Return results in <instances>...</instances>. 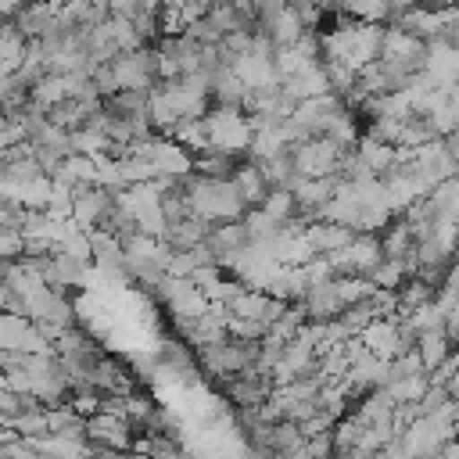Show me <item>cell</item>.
<instances>
[{
  "label": "cell",
  "mask_w": 459,
  "mask_h": 459,
  "mask_svg": "<svg viewBox=\"0 0 459 459\" xmlns=\"http://www.w3.org/2000/svg\"><path fill=\"white\" fill-rule=\"evenodd\" d=\"M258 32H265V36H269V39L276 43V50H283V47H294V43H298V39H301V36L308 32V25H305V22L298 18V11H294V7L287 4V7L280 11V14L265 18Z\"/></svg>",
  "instance_id": "4"
},
{
  "label": "cell",
  "mask_w": 459,
  "mask_h": 459,
  "mask_svg": "<svg viewBox=\"0 0 459 459\" xmlns=\"http://www.w3.org/2000/svg\"><path fill=\"white\" fill-rule=\"evenodd\" d=\"M305 237H308V244H312L316 255H333V251L348 247V244L359 237V230H355V226H344V222H326V219H319V222H308Z\"/></svg>",
  "instance_id": "2"
},
{
  "label": "cell",
  "mask_w": 459,
  "mask_h": 459,
  "mask_svg": "<svg viewBox=\"0 0 459 459\" xmlns=\"http://www.w3.org/2000/svg\"><path fill=\"white\" fill-rule=\"evenodd\" d=\"M183 0H161V7H179Z\"/></svg>",
  "instance_id": "10"
},
{
  "label": "cell",
  "mask_w": 459,
  "mask_h": 459,
  "mask_svg": "<svg viewBox=\"0 0 459 459\" xmlns=\"http://www.w3.org/2000/svg\"><path fill=\"white\" fill-rule=\"evenodd\" d=\"M294 11H298V18L308 25V29H316L319 25V18H323V7H319V0H287Z\"/></svg>",
  "instance_id": "8"
},
{
  "label": "cell",
  "mask_w": 459,
  "mask_h": 459,
  "mask_svg": "<svg viewBox=\"0 0 459 459\" xmlns=\"http://www.w3.org/2000/svg\"><path fill=\"white\" fill-rule=\"evenodd\" d=\"M251 244L247 237V226L244 219H233V222H215L212 233H208V247L219 255V265H226V258H233L237 251H244Z\"/></svg>",
  "instance_id": "3"
},
{
  "label": "cell",
  "mask_w": 459,
  "mask_h": 459,
  "mask_svg": "<svg viewBox=\"0 0 459 459\" xmlns=\"http://www.w3.org/2000/svg\"><path fill=\"white\" fill-rule=\"evenodd\" d=\"M233 183L240 186V194H244L247 208H262V204H265V197L273 194V183H269V176H265L262 161H258V158H251V154H247V158L237 165Z\"/></svg>",
  "instance_id": "1"
},
{
  "label": "cell",
  "mask_w": 459,
  "mask_h": 459,
  "mask_svg": "<svg viewBox=\"0 0 459 459\" xmlns=\"http://www.w3.org/2000/svg\"><path fill=\"white\" fill-rule=\"evenodd\" d=\"M441 326H445L448 341H452V344H459V301H455V305L445 312V323H441Z\"/></svg>",
  "instance_id": "9"
},
{
  "label": "cell",
  "mask_w": 459,
  "mask_h": 459,
  "mask_svg": "<svg viewBox=\"0 0 459 459\" xmlns=\"http://www.w3.org/2000/svg\"><path fill=\"white\" fill-rule=\"evenodd\" d=\"M111 32H115V43H118V50H122V54L147 47V43H143V36L136 32V25H133L129 18H118V14H111Z\"/></svg>",
  "instance_id": "7"
},
{
  "label": "cell",
  "mask_w": 459,
  "mask_h": 459,
  "mask_svg": "<svg viewBox=\"0 0 459 459\" xmlns=\"http://www.w3.org/2000/svg\"><path fill=\"white\" fill-rule=\"evenodd\" d=\"M416 351H420L427 373H430V369H441V366L448 362V355H452V341H448L445 326H430V330H423Z\"/></svg>",
  "instance_id": "5"
},
{
  "label": "cell",
  "mask_w": 459,
  "mask_h": 459,
  "mask_svg": "<svg viewBox=\"0 0 459 459\" xmlns=\"http://www.w3.org/2000/svg\"><path fill=\"white\" fill-rule=\"evenodd\" d=\"M4 75H11V72H18L22 65H25V57H29V36L7 18V25H4Z\"/></svg>",
  "instance_id": "6"
}]
</instances>
